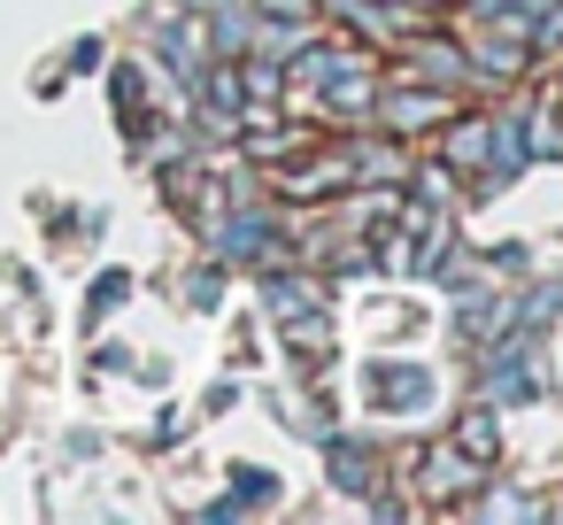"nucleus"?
Returning <instances> with one entry per match:
<instances>
[{
	"label": "nucleus",
	"instance_id": "1",
	"mask_svg": "<svg viewBox=\"0 0 563 525\" xmlns=\"http://www.w3.org/2000/svg\"><path fill=\"white\" fill-rule=\"evenodd\" d=\"M371 109H378V124H386V132H432V124H448V117H455L448 86H424V78H417V86H394V94H378Z\"/></svg>",
	"mask_w": 563,
	"mask_h": 525
},
{
	"label": "nucleus",
	"instance_id": "2",
	"mask_svg": "<svg viewBox=\"0 0 563 525\" xmlns=\"http://www.w3.org/2000/svg\"><path fill=\"white\" fill-rule=\"evenodd\" d=\"M540 371H532V332H501L494 363H486V402H532Z\"/></svg>",
	"mask_w": 563,
	"mask_h": 525
},
{
	"label": "nucleus",
	"instance_id": "3",
	"mask_svg": "<svg viewBox=\"0 0 563 525\" xmlns=\"http://www.w3.org/2000/svg\"><path fill=\"white\" fill-rule=\"evenodd\" d=\"M371 402L394 409V417H409V409L432 402V371H424V363H378V371H371Z\"/></svg>",
	"mask_w": 563,
	"mask_h": 525
},
{
	"label": "nucleus",
	"instance_id": "4",
	"mask_svg": "<svg viewBox=\"0 0 563 525\" xmlns=\"http://www.w3.org/2000/svg\"><path fill=\"white\" fill-rule=\"evenodd\" d=\"M271 248H278V225L255 217V209H247V217H224V232H217V255H224V263H263Z\"/></svg>",
	"mask_w": 563,
	"mask_h": 525
},
{
	"label": "nucleus",
	"instance_id": "5",
	"mask_svg": "<svg viewBox=\"0 0 563 525\" xmlns=\"http://www.w3.org/2000/svg\"><path fill=\"white\" fill-rule=\"evenodd\" d=\"M347 155V186H401L409 178V163L394 155V147H378V140H355V147H340Z\"/></svg>",
	"mask_w": 563,
	"mask_h": 525
},
{
	"label": "nucleus",
	"instance_id": "6",
	"mask_svg": "<svg viewBox=\"0 0 563 525\" xmlns=\"http://www.w3.org/2000/svg\"><path fill=\"white\" fill-rule=\"evenodd\" d=\"M448 448H463L471 463H494V456H501V417H494V402L463 409V417H455V440H448Z\"/></svg>",
	"mask_w": 563,
	"mask_h": 525
},
{
	"label": "nucleus",
	"instance_id": "7",
	"mask_svg": "<svg viewBox=\"0 0 563 525\" xmlns=\"http://www.w3.org/2000/svg\"><path fill=\"white\" fill-rule=\"evenodd\" d=\"M340 186H347V155H332V163H294V171L278 178L286 201H317V194H340Z\"/></svg>",
	"mask_w": 563,
	"mask_h": 525
},
{
	"label": "nucleus",
	"instance_id": "8",
	"mask_svg": "<svg viewBox=\"0 0 563 525\" xmlns=\"http://www.w3.org/2000/svg\"><path fill=\"white\" fill-rule=\"evenodd\" d=\"M324 9H332L347 32H363V40H394V32H401V9H386V0H324Z\"/></svg>",
	"mask_w": 563,
	"mask_h": 525
},
{
	"label": "nucleus",
	"instance_id": "9",
	"mask_svg": "<svg viewBox=\"0 0 563 525\" xmlns=\"http://www.w3.org/2000/svg\"><path fill=\"white\" fill-rule=\"evenodd\" d=\"M255 502H278V471L240 463V471H232V494H224V502H209V517H240V510H255Z\"/></svg>",
	"mask_w": 563,
	"mask_h": 525
},
{
	"label": "nucleus",
	"instance_id": "10",
	"mask_svg": "<svg viewBox=\"0 0 563 525\" xmlns=\"http://www.w3.org/2000/svg\"><path fill=\"white\" fill-rule=\"evenodd\" d=\"M455 332H471V340L509 332V302H501V294H486V286H478V294H463V302H455Z\"/></svg>",
	"mask_w": 563,
	"mask_h": 525
},
{
	"label": "nucleus",
	"instance_id": "11",
	"mask_svg": "<svg viewBox=\"0 0 563 525\" xmlns=\"http://www.w3.org/2000/svg\"><path fill=\"white\" fill-rule=\"evenodd\" d=\"M478 471H486V463H471L463 448H432V456H424V486H432V494H463V486H478Z\"/></svg>",
	"mask_w": 563,
	"mask_h": 525
},
{
	"label": "nucleus",
	"instance_id": "12",
	"mask_svg": "<svg viewBox=\"0 0 563 525\" xmlns=\"http://www.w3.org/2000/svg\"><path fill=\"white\" fill-rule=\"evenodd\" d=\"M486 140H494V117H463L448 132V163L455 171H486Z\"/></svg>",
	"mask_w": 563,
	"mask_h": 525
},
{
	"label": "nucleus",
	"instance_id": "13",
	"mask_svg": "<svg viewBox=\"0 0 563 525\" xmlns=\"http://www.w3.org/2000/svg\"><path fill=\"white\" fill-rule=\"evenodd\" d=\"M317 448H324V463H332V479H340L347 494H371V456H363L355 440H332V433H324Z\"/></svg>",
	"mask_w": 563,
	"mask_h": 525
},
{
	"label": "nucleus",
	"instance_id": "14",
	"mask_svg": "<svg viewBox=\"0 0 563 525\" xmlns=\"http://www.w3.org/2000/svg\"><path fill=\"white\" fill-rule=\"evenodd\" d=\"M294 55H301L294 70H301V78H309L317 94H324V78H340V70H347V47H340V40H301Z\"/></svg>",
	"mask_w": 563,
	"mask_h": 525
},
{
	"label": "nucleus",
	"instance_id": "15",
	"mask_svg": "<svg viewBox=\"0 0 563 525\" xmlns=\"http://www.w3.org/2000/svg\"><path fill=\"white\" fill-rule=\"evenodd\" d=\"M417 78H424V86H463V78H471V63H463V47L424 40V47H417Z\"/></svg>",
	"mask_w": 563,
	"mask_h": 525
},
{
	"label": "nucleus",
	"instance_id": "16",
	"mask_svg": "<svg viewBox=\"0 0 563 525\" xmlns=\"http://www.w3.org/2000/svg\"><path fill=\"white\" fill-rule=\"evenodd\" d=\"M163 63H170V70H178V78L194 86V78H201V63H209V40H201L194 24H178V32L163 40Z\"/></svg>",
	"mask_w": 563,
	"mask_h": 525
},
{
	"label": "nucleus",
	"instance_id": "17",
	"mask_svg": "<svg viewBox=\"0 0 563 525\" xmlns=\"http://www.w3.org/2000/svg\"><path fill=\"white\" fill-rule=\"evenodd\" d=\"M263 302H271V317L286 325V317L317 309V286H309V278H263Z\"/></svg>",
	"mask_w": 563,
	"mask_h": 525
},
{
	"label": "nucleus",
	"instance_id": "18",
	"mask_svg": "<svg viewBox=\"0 0 563 525\" xmlns=\"http://www.w3.org/2000/svg\"><path fill=\"white\" fill-rule=\"evenodd\" d=\"M517 132H525V155H563V124H555V109H525Z\"/></svg>",
	"mask_w": 563,
	"mask_h": 525
},
{
	"label": "nucleus",
	"instance_id": "19",
	"mask_svg": "<svg viewBox=\"0 0 563 525\" xmlns=\"http://www.w3.org/2000/svg\"><path fill=\"white\" fill-rule=\"evenodd\" d=\"M278 86H286V70H278L271 55H255V63L240 70V94H247L255 109H271V101H278Z\"/></svg>",
	"mask_w": 563,
	"mask_h": 525
},
{
	"label": "nucleus",
	"instance_id": "20",
	"mask_svg": "<svg viewBox=\"0 0 563 525\" xmlns=\"http://www.w3.org/2000/svg\"><path fill=\"white\" fill-rule=\"evenodd\" d=\"M478 9H486L494 24H509V32H525V24H532V17L548 9V0H478Z\"/></svg>",
	"mask_w": 563,
	"mask_h": 525
},
{
	"label": "nucleus",
	"instance_id": "21",
	"mask_svg": "<svg viewBox=\"0 0 563 525\" xmlns=\"http://www.w3.org/2000/svg\"><path fill=\"white\" fill-rule=\"evenodd\" d=\"M324 94H332V109H371V101H378L371 78H324Z\"/></svg>",
	"mask_w": 563,
	"mask_h": 525
},
{
	"label": "nucleus",
	"instance_id": "22",
	"mask_svg": "<svg viewBox=\"0 0 563 525\" xmlns=\"http://www.w3.org/2000/svg\"><path fill=\"white\" fill-rule=\"evenodd\" d=\"M471 70H478V78H517V70H525V55H517V47H478V63H471Z\"/></svg>",
	"mask_w": 563,
	"mask_h": 525
},
{
	"label": "nucleus",
	"instance_id": "23",
	"mask_svg": "<svg viewBox=\"0 0 563 525\" xmlns=\"http://www.w3.org/2000/svg\"><path fill=\"white\" fill-rule=\"evenodd\" d=\"M532 47H563V0H548L540 24H532Z\"/></svg>",
	"mask_w": 563,
	"mask_h": 525
},
{
	"label": "nucleus",
	"instance_id": "24",
	"mask_svg": "<svg viewBox=\"0 0 563 525\" xmlns=\"http://www.w3.org/2000/svg\"><path fill=\"white\" fill-rule=\"evenodd\" d=\"M124 294H132V278H124V271H109V278L93 286V317H109V309H117Z\"/></svg>",
	"mask_w": 563,
	"mask_h": 525
},
{
	"label": "nucleus",
	"instance_id": "25",
	"mask_svg": "<svg viewBox=\"0 0 563 525\" xmlns=\"http://www.w3.org/2000/svg\"><path fill=\"white\" fill-rule=\"evenodd\" d=\"M217 286H224L217 271H194V286H186V302H194V309H217Z\"/></svg>",
	"mask_w": 563,
	"mask_h": 525
},
{
	"label": "nucleus",
	"instance_id": "26",
	"mask_svg": "<svg viewBox=\"0 0 563 525\" xmlns=\"http://www.w3.org/2000/svg\"><path fill=\"white\" fill-rule=\"evenodd\" d=\"M478 510H486V517H532L525 494H494V502H478Z\"/></svg>",
	"mask_w": 563,
	"mask_h": 525
},
{
	"label": "nucleus",
	"instance_id": "27",
	"mask_svg": "<svg viewBox=\"0 0 563 525\" xmlns=\"http://www.w3.org/2000/svg\"><path fill=\"white\" fill-rule=\"evenodd\" d=\"M263 17H294V24H309V17H317V0H263Z\"/></svg>",
	"mask_w": 563,
	"mask_h": 525
},
{
	"label": "nucleus",
	"instance_id": "28",
	"mask_svg": "<svg viewBox=\"0 0 563 525\" xmlns=\"http://www.w3.org/2000/svg\"><path fill=\"white\" fill-rule=\"evenodd\" d=\"M186 9H224V0H186Z\"/></svg>",
	"mask_w": 563,
	"mask_h": 525
},
{
	"label": "nucleus",
	"instance_id": "29",
	"mask_svg": "<svg viewBox=\"0 0 563 525\" xmlns=\"http://www.w3.org/2000/svg\"><path fill=\"white\" fill-rule=\"evenodd\" d=\"M417 9H432V0H417Z\"/></svg>",
	"mask_w": 563,
	"mask_h": 525
}]
</instances>
